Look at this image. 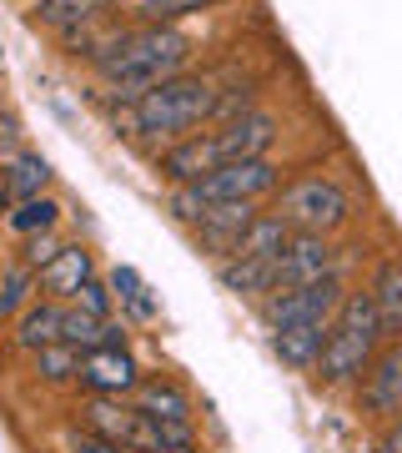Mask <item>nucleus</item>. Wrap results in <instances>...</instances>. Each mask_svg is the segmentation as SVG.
<instances>
[{"instance_id":"f257e3e1","label":"nucleus","mask_w":402,"mask_h":453,"mask_svg":"<svg viewBox=\"0 0 402 453\" xmlns=\"http://www.w3.org/2000/svg\"><path fill=\"white\" fill-rule=\"evenodd\" d=\"M186 50H192V41H186L181 31H171V26L121 31V41H116V46L96 61V71H101V81L111 86L116 96L136 101V96H146L151 86L181 76Z\"/></svg>"},{"instance_id":"f03ea898","label":"nucleus","mask_w":402,"mask_h":453,"mask_svg":"<svg viewBox=\"0 0 402 453\" xmlns=\"http://www.w3.org/2000/svg\"><path fill=\"white\" fill-rule=\"evenodd\" d=\"M216 111V86L207 76H171L136 96V136H161V142H186L201 121Z\"/></svg>"},{"instance_id":"7ed1b4c3","label":"nucleus","mask_w":402,"mask_h":453,"mask_svg":"<svg viewBox=\"0 0 402 453\" xmlns=\"http://www.w3.org/2000/svg\"><path fill=\"white\" fill-rule=\"evenodd\" d=\"M377 342H383V323H377V308H372V292H347L338 318H332L317 372L327 383H353L377 363Z\"/></svg>"},{"instance_id":"20e7f679","label":"nucleus","mask_w":402,"mask_h":453,"mask_svg":"<svg viewBox=\"0 0 402 453\" xmlns=\"http://www.w3.org/2000/svg\"><path fill=\"white\" fill-rule=\"evenodd\" d=\"M277 217H282L292 232L327 237V232H338V226L353 217V196L342 192L332 177H297L292 187H282V196H277Z\"/></svg>"},{"instance_id":"39448f33","label":"nucleus","mask_w":402,"mask_h":453,"mask_svg":"<svg viewBox=\"0 0 402 453\" xmlns=\"http://www.w3.org/2000/svg\"><path fill=\"white\" fill-rule=\"evenodd\" d=\"M342 277H317V282H302V288H287V292H272L262 297V323L282 333V327H302V323H332L342 308Z\"/></svg>"},{"instance_id":"423d86ee","label":"nucleus","mask_w":402,"mask_h":453,"mask_svg":"<svg viewBox=\"0 0 402 453\" xmlns=\"http://www.w3.org/2000/svg\"><path fill=\"white\" fill-rule=\"evenodd\" d=\"M282 187V172H277L267 157H252V162H226L216 166L211 177L192 181V192L207 202V207H222V202H257V196L277 192Z\"/></svg>"},{"instance_id":"0eeeda50","label":"nucleus","mask_w":402,"mask_h":453,"mask_svg":"<svg viewBox=\"0 0 402 453\" xmlns=\"http://www.w3.org/2000/svg\"><path fill=\"white\" fill-rule=\"evenodd\" d=\"M332 273H338V247L327 242V237H307V232H292V242L282 247V257H277L272 292L302 288V282H317V277H332Z\"/></svg>"},{"instance_id":"6e6552de","label":"nucleus","mask_w":402,"mask_h":453,"mask_svg":"<svg viewBox=\"0 0 402 453\" xmlns=\"http://www.w3.org/2000/svg\"><path fill=\"white\" fill-rule=\"evenodd\" d=\"M80 383L91 388V398H126L141 388V372L126 348H96L80 357Z\"/></svg>"},{"instance_id":"1a4fd4ad","label":"nucleus","mask_w":402,"mask_h":453,"mask_svg":"<svg viewBox=\"0 0 402 453\" xmlns=\"http://www.w3.org/2000/svg\"><path fill=\"white\" fill-rule=\"evenodd\" d=\"M211 136H216L222 166H226V162H252V157H267V151H272V142H277V116L247 111V116H237V121L216 127Z\"/></svg>"},{"instance_id":"9d476101","label":"nucleus","mask_w":402,"mask_h":453,"mask_svg":"<svg viewBox=\"0 0 402 453\" xmlns=\"http://www.w3.org/2000/svg\"><path fill=\"white\" fill-rule=\"evenodd\" d=\"M222 166V151H216V136H186V142H171L166 151H161V162H156V172L171 187H192V181H201V177H211Z\"/></svg>"},{"instance_id":"9b49d317","label":"nucleus","mask_w":402,"mask_h":453,"mask_svg":"<svg viewBox=\"0 0 402 453\" xmlns=\"http://www.w3.org/2000/svg\"><path fill=\"white\" fill-rule=\"evenodd\" d=\"M257 217H262V211L252 207V202H222V207H211L192 232H196V242L207 247L211 257L226 262V257H231V247L241 242V232L257 222Z\"/></svg>"},{"instance_id":"f8f14e48","label":"nucleus","mask_w":402,"mask_h":453,"mask_svg":"<svg viewBox=\"0 0 402 453\" xmlns=\"http://www.w3.org/2000/svg\"><path fill=\"white\" fill-rule=\"evenodd\" d=\"M91 252L86 247H61L56 257L35 273V288L46 292V297H56V303H76V292L91 282Z\"/></svg>"},{"instance_id":"ddd939ff","label":"nucleus","mask_w":402,"mask_h":453,"mask_svg":"<svg viewBox=\"0 0 402 453\" xmlns=\"http://www.w3.org/2000/svg\"><path fill=\"white\" fill-rule=\"evenodd\" d=\"M131 408L141 418H151L156 428H166V423H192V398L171 378H141V388L131 393Z\"/></svg>"},{"instance_id":"4468645a","label":"nucleus","mask_w":402,"mask_h":453,"mask_svg":"<svg viewBox=\"0 0 402 453\" xmlns=\"http://www.w3.org/2000/svg\"><path fill=\"white\" fill-rule=\"evenodd\" d=\"M362 403L368 413H383V418H402V348L383 353L368 368V383H362Z\"/></svg>"},{"instance_id":"2eb2a0df","label":"nucleus","mask_w":402,"mask_h":453,"mask_svg":"<svg viewBox=\"0 0 402 453\" xmlns=\"http://www.w3.org/2000/svg\"><path fill=\"white\" fill-rule=\"evenodd\" d=\"M327 333H332V323L282 327V333H272V348H277V357H282L287 368L307 372V368H317V363H322V353H327Z\"/></svg>"},{"instance_id":"dca6fc26","label":"nucleus","mask_w":402,"mask_h":453,"mask_svg":"<svg viewBox=\"0 0 402 453\" xmlns=\"http://www.w3.org/2000/svg\"><path fill=\"white\" fill-rule=\"evenodd\" d=\"M61 327H65V303L41 297V303H31V308L20 312L16 342L20 348H31V353H41V348H56V342H61Z\"/></svg>"},{"instance_id":"f3484780","label":"nucleus","mask_w":402,"mask_h":453,"mask_svg":"<svg viewBox=\"0 0 402 453\" xmlns=\"http://www.w3.org/2000/svg\"><path fill=\"white\" fill-rule=\"evenodd\" d=\"M272 277H277V262H262V257H226L216 262V282L237 297H272Z\"/></svg>"},{"instance_id":"a211bd4d","label":"nucleus","mask_w":402,"mask_h":453,"mask_svg":"<svg viewBox=\"0 0 402 453\" xmlns=\"http://www.w3.org/2000/svg\"><path fill=\"white\" fill-rule=\"evenodd\" d=\"M368 292H372V308H377V323H383V338H398L402 333V257H387Z\"/></svg>"},{"instance_id":"6ab92c4d","label":"nucleus","mask_w":402,"mask_h":453,"mask_svg":"<svg viewBox=\"0 0 402 453\" xmlns=\"http://www.w3.org/2000/svg\"><path fill=\"white\" fill-rule=\"evenodd\" d=\"M5 187H11V196L16 202H31V196H46L50 187V162L41 157V151H16V157H5Z\"/></svg>"},{"instance_id":"aec40b11","label":"nucleus","mask_w":402,"mask_h":453,"mask_svg":"<svg viewBox=\"0 0 402 453\" xmlns=\"http://www.w3.org/2000/svg\"><path fill=\"white\" fill-rule=\"evenodd\" d=\"M287 242H292V226L272 211V217H257V222L241 232V242L231 247V257H262V262H277Z\"/></svg>"},{"instance_id":"412c9836","label":"nucleus","mask_w":402,"mask_h":453,"mask_svg":"<svg viewBox=\"0 0 402 453\" xmlns=\"http://www.w3.org/2000/svg\"><path fill=\"white\" fill-rule=\"evenodd\" d=\"M111 0H35L31 5V20L35 26H56V31H71V26H86L96 20Z\"/></svg>"},{"instance_id":"4be33fe9","label":"nucleus","mask_w":402,"mask_h":453,"mask_svg":"<svg viewBox=\"0 0 402 453\" xmlns=\"http://www.w3.org/2000/svg\"><path fill=\"white\" fill-rule=\"evenodd\" d=\"M111 292H116V308L131 312L136 323H156V297L141 282L136 267H111Z\"/></svg>"},{"instance_id":"5701e85b","label":"nucleus","mask_w":402,"mask_h":453,"mask_svg":"<svg viewBox=\"0 0 402 453\" xmlns=\"http://www.w3.org/2000/svg\"><path fill=\"white\" fill-rule=\"evenodd\" d=\"M5 222H11V232H20V237H46L50 226L61 222V207H56L50 196H31V202H16V211H11Z\"/></svg>"},{"instance_id":"b1692460","label":"nucleus","mask_w":402,"mask_h":453,"mask_svg":"<svg viewBox=\"0 0 402 453\" xmlns=\"http://www.w3.org/2000/svg\"><path fill=\"white\" fill-rule=\"evenodd\" d=\"M80 357L86 353L56 342V348H41V353H35V372H41L46 383H71V378H80Z\"/></svg>"},{"instance_id":"393cba45","label":"nucleus","mask_w":402,"mask_h":453,"mask_svg":"<svg viewBox=\"0 0 402 453\" xmlns=\"http://www.w3.org/2000/svg\"><path fill=\"white\" fill-rule=\"evenodd\" d=\"M71 308H80V312H91V318H101V323H111V312H116V292H111V282H86V288L76 292V303Z\"/></svg>"},{"instance_id":"a878e982","label":"nucleus","mask_w":402,"mask_h":453,"mask_svg":"<svg viewBox=\"0 0 402 453\" xmlns=\"http://www.w3.org/2000/svg\"><path fill=\"white\" fill-rule=\"evenodd\" d=\"M31 282H35L31 267H11V273H5V282H0V318L20 312V303L31 297Z\"/></svg>"},{"instance_id":"bb28decb","label":"nucleus","mask_w":402,"mask_h":453,"mask_svg":"<svg viewBox=\"0 0 402 453\" xmlns=\"http://www.w3.org/2000/svg\"><path fill=\"white\" fill-rule=\"evenodd\" d=\"M207 5L211 0H146L141 16L151 26H166V20H181V16H192V11H207Z\"/></svg>"},{"instance_id":"cd10ccee","label":"nucleus","mask_w":402,"mask_h":453,"mask_svg":"<svg viewBox=\"0 0 402 453\" xmlns=\"http://www.w3.org/2000/svg\"><path fill=\"white\" fill-rule=\"evenodd\" d=\"M65 453H126V449H116L111 438L91 434V428H86V434H80V428H71V434H65Z\"/></svg>"},{"instance_id":"c85d7f7f","label":"nucleus","mask_w":402,"mask_h":453,"mask_svg":"<svg viewBox=\"0 0 402 453\" xmlns=\"http://www.w3.org/2000/svg\"><path fill=\"white\" fill-rule=\"evenodd\" d=\"M56 252H61V247H56V237H50V232H46V237H31V247H26V267H31V273H41Z\"/></svg>"},{"instance_id":"c756f323","label":"nucleus","mask_w":402,"mask_h":453,"mask_svg":"<svg viewBox=\"0 0 402 453\" xmlns=\"http://www.w3.org/2000/svg\"><path fill=\"white\" fill-rule=\"evenodd\" d=\"M377 453H402V418L392 423V428H387V438L377 443Z\"/></svg>"},{"instance_id":"7c9ffc66","label":"nucleus","mask_w":402,"mask_h":453,"mask_svg":"<svg viewBox=\"0 0 402 453\" xmlns=\"http://www.w3.org/2000/svg\"><path fill=\"white\" fill-rule=\"evenodd\" d=\"M171 453H196V443H192V449H171Z\"/></svg>"},{"instance_id":"2f4dec72","label":"nucleus","mask_w":402,"mask_h":453,"mask_svg":"<svg viewBox=\"0 0 402 453\" xmlns=\"http://www.w3.org/2000/svg\"><path fill=\"white\" fill-rule=\"evenodd\" d=\"M136 5H146V0H136Z\"/></svg>"}]
</instances>
